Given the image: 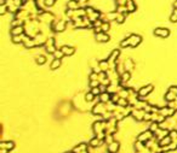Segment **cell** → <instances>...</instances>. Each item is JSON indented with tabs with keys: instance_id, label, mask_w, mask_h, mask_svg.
Wrapping results in <instances>:
<instances>
[{
	"instance_id": "obj_1",
	"label": "cell",
	"mask_w": 177,
	"mask_h": 153,
	"mask_svg": "<svg viewBox=\"0 0 177 153\" xmlns=\"http://www.w3.org/2000/svg\"><path fill=\"white\" fill-rule=\"evenodd\" d=\"M157 34H160V35H165V36H166V35L169 34V32L167 30H157Z\"/></svg>"
}]
</instances>
